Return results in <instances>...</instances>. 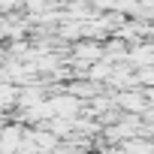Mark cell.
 Here are the masks:
<instances>
[{
    "instance_id": "1",
    "label": "cell",
    "mask_w": 154,
    "mask_h": 154,
    "mask_svg": "<svg viewBox=\"0 0 154 154\" xmlns=\"http://www.w3.org/2000/svg\"><path fill=\"white\" fill-rule=\"evenodd\" d=\"M51 106H54V115H63V118H72L75 112H79V100L75 97H57V100H51Z\"/></svg>"
},
{
    "instance_id": "2",
    "label": "cell",
    "mask_w": 154,
    "mask_h": 154,
    "mask_svg": "<svg viewBox=\"0 0 154 154\" xmlns=\"http://www.w3.org/2000/svg\"><path fill=\"white\" fill-rule=\"evenodd\" d=\"M118 106H124V109H133V112H139V109L145 106V100H142L139 94H121V97H118Z\"/></svg>"
}]
</instances>
